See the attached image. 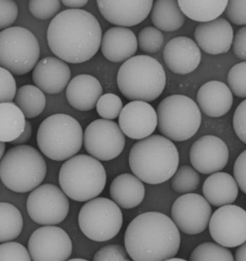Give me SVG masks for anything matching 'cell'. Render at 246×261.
<instances>
[{
  "instance_id": "32",
  "label": "cell",
  "mask_w": 246,
  "mask_h": 261,
  "mask_svg": "<svg viewBox=\"0 0 246 261\" xmlns=\"http://www.w3.org/2000/svg\"><path fill=\"white\" fill-rule=\"evenodd\" d=\"M189 261H234V258L227 248L214 242H205L192 251Z\"/></svg>"
},
{
  "instance_id": "12",
  "label": "cell",
  "mask_w": 246,
  "mask_h": 261,
  "mask_svg": "<svg viewBox=\"0 0 246 261\" xmlns=\"http://www.w3.org/2000/svg\"><path fill=\"white\" fill-rule=\"evenodd\" d=\"M83 142L91 156L98 160L106 161L121 154L125 146V137L116 122L98 119L86 127Z\"/></svg>"
},
{
  "instance_id": "23",
  "label": "cell",
  "mask_w": 246,
  "mask_h": 261,
  "mask_svg": "<svg viewBox=\"0 0 246 261\" xmlns=\"http://www.w3.org/2000/svg\"><path fill=\"white\" fill-rule=\"evenodd\" d=\"M198 107L209 117L217 118L226 114L233 102V94L224 83L216 80L203 84L196 95Z\"/></svg>"
},
{
  "instance_id": "47",
  "label": "cell",
  "mask_w": 246,
  "mask_h": 261,
  "mask_svg": "<svg viewBox=\"0 0 246 261\" xmlns=\"http://www.w3.org/2000/svg\"><path fill=\"white\" fill-rule=\"evenodd\" d=\"M88 0H62V4L70 9H79L84 7L88 3Z\"/></svg>"
},
{
  "instance_id": "51",
  "label": "cell",
  "mask_w": 246,
  "mask_h": 261,
  "mask_svg": "<svg viewBox=\"0 0 246 261\" xmlns=\"http://www.w3.org/2000/svg\"><path fill=\"white\" fill-rule=\"evenodd\" d=\"M66 261H88L86 259L81 258H72L69 260H67Z\"/></svg>"
},
{
  "instance_id": "39",
  "label": "cell",
  "mask_w": 246,
  "mask_h": 261,
  "mask_svg": "<svg viewBox=\"0 0 246 261\" xmlns=\"http://www.w3.org/2000/svg\"><path fill=\"white\" fill-rule=\"evenodd\" d=\"M93 261H133L125 247L120 244H110L101 248L95 254Z\"/></svg>"
},
{
  "instance_id": "33",
  "label": "cell",
  "mask_w": 246,
  "mask_h": 261,
  "mask_svg": "<svg viewBox=\"0 0 246 261\" xmlns=\"http://www.w3.org/2000/svg\"><path fill=\"white\" fill-rule=\"evenodd\" d=\"M171 177L172 188L180 193L186 194L195 191L200 181L198 172L189 165H182L177 168Z\"/></svg>"
},
{
  "instance_id": "41",
  "label": "cell",
  "mask_w": 246,
  "mask_h": 261,
  "mask_svg": "<svg viewBox=\"0 0 246 261\" xmlns=\"http://www.w3.org/2000/svg\"><path fill=\"white\" fill-rule=\"evenodd\" d=\"M228 19L236 25L246 24V0H229L225 10Z\"/></svg>"
},
{
  "instance_id": "16",
  "label": "cell",
  "mask_w": 246,
  "mask_h": 261,
  "mask_svg": "<svg viewBox=\"0 0 246 261\" xmlns=\"http://www.w3.org/2000/svg\"><path fill=\"white\" fill-rule=\"evenodd\" d=\"M189 157L195 170L204 174H210L219 172L226 167L229 151L227 144L220 138L205 135L192 145Z\"/></svg>"
},
{
  "instance_id": "38",
  "label": "cell",
  "mask_w": 246,
  "mask_h": 261,
  "mask_svg": "<svg viewBox=\"0 0 246 261\" xmlns=\"http://www.w3.org/2000/svg\"><path fill=\"white\" fill-rule=\"evenodd\" d=\"M0 261H32L28 249L16 242L0 244Z\"/></svg>"
},
{
  "instance_id": "22",
  "label": "cell",
  "mask_w": 246,
  "mask_h": 261,
  "mask_svg": "<svg viewBox=\"0 0 246 261\" xmlns=\"http://www.w3.org/2000/svg\"><path fill=\"white\" fill-rule=\"evenodd\" d=\"M101 52L108 61L114 63L125 61L137 50V37L130 29L121 27L108 29L102 37Z\"/></svg>"
},
{
  "instance_id": "36",
  "label": "cell",
  "mask_w": 246,
  "mask_h": 261,
  "mask_svg": "<svg viewBox=\"0 0 246 261\" xmlns=\"http://www.w3.org/2000/svg\"><path fill=\"white\" fill-rule=\"evenodd\" d=\"M246 63L243 61L234 65L230 69L227 81L229 89L235 96L239 98L246 96Z\"/></svg>"
},
{
  "instance_id": "17",
  "label": "cell",
  "mask_w": 246,
  "mask_h": 261,
  "mask_svg": "<svg viewBox=\"0 0 246 261\" xmlns=\"http://www.w3.org/2000/svg\"><path fill=\"white\" fill-rule=\"evenodd\" d=\"M119 126L124 134L135 140L150 136L157 124L154 109L147 102L133 100L124 106L118 119Z\"/></svg>"
},
{
  "instance_id": "44",
  "label": "cell",
  "mask_w": 246,
  "mask_h": 261,
  "mask_svg": "<svg viewBox=\"0 0 246 261\" xmlns=\"http://www.w3.org/2000/svg\"><path fill=\"white\" fill-rule=\"evenodd\" d=\"M246 151L244 150L237 158L233 167L235 180L240 189L245 194V162Z\"/></svg>"
},
{
  "instance_id": "34",
  "label": "cell",
  "mask_w": 246,
  "mask_h": 261,
  "mask_svg": "<svg viewBox=\"0 0 246 261\" xmlns=\"http://www.w3.org/2000/svg\"><path fill=\"white\" fill-rule=\"evenodd\" d=\"M138 46L143 52L154 53L163 46L164 38L160 30L153 27L143 28L137 38Z\"/></svg>"
},
{
  "instance_id": "11",
  "label": "cell",
  "mask_w": 246,
  "mask_h": 261,
  "mask_svg": "<svg viewBox=\"0 0 246 261\" xmlns=\"http://www.w3.org/2000/svg\"><path fill=\"white\" fill-rule=\"evenodd\" d=\"M28 214L35 223L44 226L62 222L70 209L67 196L51 184L39 186L30 193L26 202Z\"/></svg>"
},
{
  "instance_id": "35",
  "label": "cell",
  "mask_w": 246,
  "mask_h": 261,
  "mask_svg": "<svg viewBox=\"0 0 246 261\" xmlns=\"http://www.w3.org/2000/svg\"><path fill=\"white\" fill-rule=\"evenodd\" d=\"M96 107L100 117L104 119L111 120L119 116L123 108V102L118 95L108 93L99 97Z\"/></svg>"
},
{
  "instance_id": "15",
  "label": "cell",
  "mask_w": 246,
  "mask_h": 261,
  "mask_svg": "<svg viewBox=\"0 0 246 261\" xmlns=\"http://www.w3.org/2000/svg\"><path fill=\"white\" fill-rule=\"evenodd\" d=\"M172 220L184 233L194 235L208 227L212 215L210 204L202 195L186 193L178 197L172 204Z\"/></svg>"
},
{
  "instance_id": "10",
  "label": "cell",
  "mask_w": 246,
  "mask_h": 261,
  "mask_svg": "<svg viewBox=\"0 0 246 261\" xmlns=\"http://www.w3.org/2000/svg\"><path fill=\"white\" fill-rule=\"evenodd\" d=\"M123 222L119 206L112 200L97 197L88 200L81 207L78 223L82 233L96 242H104L114 238Z\"/></svg>"
},
{
  "instance_id": "26",
  "label": "cell",
  "mask_w": 246,
  "mask_h": 261,
  "mask_svg": "<svg viewBox=\"0 0 246 261\" xmlns=\"http://www.w3.org/2000/svg\"><path fill=\"white\" fill-rule=\"evenodd\" d=\"M204 198L210 204L216 207L231 204L238 194V185L230 174L217 172L211 174L203 186Z\"/></svg>"
},
{
  "instance_id": "29",
  "label": "cell",
  "mask_w": 246,
  "mask_h": 261,
  "mask_svg": "<svg viewBox=\"0 0 246 261\" xmlns=\"http://www.w3.org/2000/svg\"><path fill=\"white\" fill-rule=\"evenodd\" d=\"M26 118L12 101L0 103V142L10 143L23 132Z\"/></svg>"
},
{
  "instance_id": "49",
  "label": "cell",
  "mask_w": 246,
  "mask_h": 261,
  "mask_svg": "<svg viewBox=\"0 0 246 261\" xmlns=\"http://www.w3.org/2000/svg\"><path fill=\"white\" fill-rule=\"evenodd\" d=\"M5 148H6L5 143L0 142V161L4 154Z\"/></svg>"
},
{
  "instance_id": "18",
  "label": "cell",
  "mask_w": 246,
  "mask_h": 261,
  "mask_svg": "<svg viewBox=\"0 0 246 261\" xmlns=\"http://www.w3.org/2000/svg\"><path fill=\"white\" fill-rule=\"evenodd\" d=\"M102 16L111 24L130 27L142 22L149 14L153 0H97Z\"/></svg>"
},
{
  "instance_id": "24",
  "label": "cell",
  "mask_w": 246,
  "mask_h": 261,
  "mask_svg": "<svg viewBox=\"0 0 246 261\" xmlns=\"http://www.w3.org/2000/svg\"><path fill=\"white\" fill-rule=\"evenodd\" d=\"M103 88L94 76L81 74L73 77L66 89V97L69 104L80 111L93 109L102 95Z\"/></svg>"
},
{
  "instance_id": "21",
  "label": "cell",
  "mask_w": 246,
  "mask_h": 261,
  "mask_svg": "<svg viewBox=\"0 0 246 261\" xmlns=\"http://www.w3.org/2000/svg\"><path fill=\"white\" fill-rule=\"evenodd\" d=\"M71 76L68 65L55 57H47L38 61L32 77L35 86L43 92L56 94L67 86Z\"/></svg>"
},
{
  "instance_id": "40",
  "label": "cell",
  "mask_w": 246,
  "mask_h": 261,
  "mask_svg": "<svg viewBox=\"0 0 246 261\" xmlns=\"http://www.w3.org/2000/svg\"><path fill=\"white\" fill-rule=\"evenodd\" d=\"M16 90V84L13 75L0 66V103L12 101Z\"/></svg>"
},
{
  "instance_id": "45",
  "label": "cell",
  "mask_w": 246,
  "mask_h": 261,
  "mask_svg": "<svg viewBox=\"0 0 246 261\" xmlns=\"http://www.w3.org/2000/svg\"><path fill=\"white\" fill-rule=\"evenodd\" d=\"M246 27L243 26L237 30L233 39V50L239 59H246Z\"/></svg>"
},
{
  "instance_id": "31",
  "label": "cell",
  "mask_w": 246,
  "mask_h": 261,
  "mask_svg": "<svg viewBox=\"0 0 246 261\" xmlns=\"http://www.w3.org/2000/svg\"><path fill=\"white\" fill-rule=\"evenodd\" d=\"M23 226V218L19 210L11 203L0 202V243L17 238Z\"/></svg>"
},
{
  "instance_id": "6",
  "label": "cell",
  "mask_w": 246,
  "mask_h": 261,
  "mask_svg": "<svg viewBox=\"0 0 246 261\" xmlns=\"http://www.w3.org/2000/svg\"><path fill=\"white\" fill-rule=\"evenodd\" d=\"M58 180L61 190L68 197L83 202L102 193L106 182V173L99 160L87 154H80L62 165Z\"/></svg>"
},
{
  "instance_id": "28",
  "label": "cell",
  "mask_w": 246,
  "mask_h": 261,
  "mask_svg": "<svg viewBox=\"0 0 246 261\" xmlns=\"http://www.w3.org/2000/svg\"><path fill=\"white\" fill-rule=\"evenodd\" d=\"M228 2V0L177 1L185 15L202 23L218 18L224 12Z\"/></svg>"
},
{
  "instance_id": "9",
  "label": "cell",
  "mask_w": 246,
  "mask_h": 261,
  "mask_svg": "<svg viewBox=\"0 0 246 261\" xmlns=\"http://www.w3.org/2000/svg\"><path fill=\"white\" fill-rule=\"evenodd\" d=\"M40 46L35 35L21 27H11L0 32V66L12 75L29 72L38 62Z\"/></svg>"
},
{
  "instance_id": "13",
  "label": "cell",
  "mask_w": 246,
  "mask_h": 261,
  "mask_svg": "<svg viewBox=\"0 0 246 261\" xmlns=\"http://www.w3.org/2000/svg\"><path fill=\"white\" fill-rule=\"evenodd\" d=\"M209 229L216 243L226 248L240 246L246 240V212L234 204L220 206L211 215Z\"/></svg>"
},
{
  "instance_id": "8",
  "label": "cell",
  "mask_w": 246,
  "mask_h": 261,
  "mask_svg": "<svg viewBox=\"0 0 246 261\" xmlns=\"http://www.w3.org/2000/svg\"><path fill=\"white\" fill-rule=\"evenodd\" d=\"M158 128L165 137L176 142L192 138L198 131L202 115L197 105L184 95L164 98L156 108Z\"/></svg>"
},
{
  "instance_id": "25",
  "label": "cell",
  "mask_w": 246,
  "mask_h": 261,
  "mask_svg": "<svg viewBox=\"0 0 246 261\" xmlns=\"http://www.w3.org/2000/svg\"><path fill=\"white\" fill-rule=\"evenodd\" d=\"M145 187L142 181L135 175L121 174L111 181L109 195L120 207L130 209L139 205L144 199Z\"/></svg>"
},
{
  "instance_id": "1",
  "label": "cell",
  "mask_w": 246,
  "mask_h": 261,
  "mask_svg": "<svg viewBox=\"0 0 246 261\" xmlns=\"http://www.w3.org/2000/svg\"><path fill=\"white\" fill-rule=\"evenodd\" d=\"M102 29L97 18L80 9H68L58 13L51 21L47 38L52 52L65 62H86L98 51Z\"/></svg>"
},
{
  "instance_id": "30",
  "label": "cell",
  "mask_w": 246,
  "mask_h": 261,
  "mask_svg": "<svg viewBox=\"0 0 246 261\" xmlns=\"http://www.w3.org/2000/svg\"><path fill=\"white\" fill-rule=\"evenodd\" d=\"M13 100L25 118L28 119L39 116L46 105L44 93L32 85H25L19 87L16 90Z\"/></svg>"
},
{
  "instance_id": "7",
  "label": "cell",
  "mask_w": 246,
  "mask_h": 261,
  "mask_svg": "<svg viewBox=\"0 0 246 261\" xmlns=\"http://www.w3.org/2000/svg\"><path fill=\"white\" fill-rule=\"evenodd\" d=\"M83 130L73 117L58 113L51 115L40 124L36 142L41 152L56 161L69 159L77 154L83 143Z\"/></svg>"
},
{
  "instance_id": "20",
  "label": "cell",
  "mask_w": 246,
  "mask_h": 261,
  "mask_svg": "<svg viewBox=\"0 0 246 261\" xmlns=\"http://www.w3.org/2000/svg\"><path fill=\"white\" fill-rule=\"evenodd\" d=\"M194 36L199 48L207 54L216 55L230 49L234 32L228 20L218 17L199 24L194 30Z\"/></svg>"
},
{
  "instance_id": "46",
  "label": "cell",
  "mask_w": 246,
  "mask_h": 261,
  "mask_svg": "<svg viewBox=\"0 0 246 261\" xmlns=\"http://www.w3.org/2000/svg\"><path fill=\"white\" fill-rule=\"evenodd\" d=\"M32 126L30 122L26 120L24 130L21 134L15 140L10 142L12 145H24L30 139L32 134Z\"/></svg>"
},
{
  "instance_id": "27",
  "label": "cell",
  "mask_w": 246,
  "mask_h": 261,
  "mask_svg": "<svg viewBox=\"0 0 246 261\" xmlns=\"http://www.w3.org/2000/svg\"><path fill=\"white\" fill-rule=\"evenodd\" d=\"M150 12L151 21L159 30L173 32L180 29L185 22V15L176 0L153 1Z\"/></svg>"
},
{
  "instance_id": "4",
  "label": "cell",
  "mask_w": 246,
  "mask_h": 261,
  "mask_svg": "<svg viewBox=\"0 0 246 261\" xmlns=\"http://www.w3.org/2000/svg\"><path fill=\"white\" fill-rule=\"evenodd\" d=\"M117 82L120 92L127 99L150 102L163 92L166 76L161 63L147 55L127 59L119 69Z\"/></svg>"
},
{
  "instance_id": "19",
  "label": "cell",
  "mask_w": 246,
  "mask_h": 261,
  "mask_svg": "<svg viewBox=\"0 0 246 261\" xmlns=\"http://www.w3.org/2000/svg\"><path fill=\"white\" fill-rule=\"evenodd\" d=\"M200 48L192 39L186 36L172 38L165 45L163 59L172 72L180 75L192 72L201 60Z\"/></svg>"
},
{
  "instance_id": "50",
  "label": "cell",
  "mask_w": 246,
  "mask_h": 261,
  "mask_svg": "<svg viewBox=\"0 0 246 261\" xmlns=\"http://www.w3.org/2000/svg\"><path fill=\"white\" fill-rule=\"evenodd\" d=\"M165 261H187L184 259L177 258V257H172L169 259H168Z\"/></svg>"
},
{
  "instance_id": "42",
  "label": "cell",
  "mask_w": 246,
  "mask_h": 261,
  "mask_svg": "<svg viewBox=\"0 0 246 261\" xmlns=\"http://www.w3.org/2000/svg\"><path fill=\"white\" fill-rule=\"evenodd\" d=\"M18 9L12 0H0V30L9 28L17 19Z\"/></svg>"
},
{
  "instance_id": "5",
  "label": "cell",
  "mask_w": 246,
  "mask_h": 261,
  "mask_svg": "<svg viewBox=\"0 0 246 261\" xmlns=\"http://www.w3.org/2000/svg\"><path fill=\"white\" fill-rule=\"evenodd\" d=\"M47 164L40 152L28 145L11 147L0 161V178L8 189L16 193L32 191L41 184Z\"/></svg>"
},
{
  "instance_id": "48",
  "label": "cell",
  "mask_w": 246,
  "mask_h": 261,
  "mask_svg": "<svg viewBox=\"0 0 246 261\" xmlns=\"http://www.w3.org/2000/svg\"><path fill=\"white\" fill-rule=\"evenodd\" d=\"M245 243L238 246L235 253L234 261H245Z\"/></svg>"
},
{
  "instance_id": "14",
  "label": "cell",
  "mask_w": 246,
  "mask_h": 261,
  "mask_svg": "<svg viewBox=\"0 0 246 261\" xmlns=\"http://www.w3.org/2000/svg\"><path fill=\"white\" fill-rule=\"evenodd\" d=\"M72 249L68 234L54 225L36 229L28 242V250L32 261H66Z\"/></svg>"
},
{
  "instance_id": "43",
  "label": "cell",
  "mask_w": 246,
  "mask_h": 261,
  "mask_svg": "<svg viewBox=\"0 0 246 261\" xmlns=\"http://www.w3.org/2000/svg\"><path fill=\"white\" fill-rule=\"evenodd\" d=\"M246 100H242L236 108L233 118L234 131L239 139L246 143Z\"/></svg>"
},
{
  "instance_id": "2",
  "label": "cell",
  "mask_w": 246,
  "mask_h": 261,
  "mask_svg": "<svg viewBox=\"0 0 246 261\" xmlns=\"http://www.w3.org/2000/svg\"><path fill=\"white\" fill-rule=\"evenodd\" d=\"M180 243L179 230L172 219L157 212L138 215L124 234L125 248L133 261H165L176 255Z\"/></svg>"
},
{
  "instance_id": "3",
  "label": "cell",
  "mask_w": 246,
  "mask_h": 261,
  "mask_svg": "<svg viewBox=\"0 0 246 261\" xmlns=\"http://www.w3.org/2000/svg\"><path fill=\"white\" fill-rule=\"evenodd\" d=\"M129 164L134 175L151 185L169 179L177 170L179 154L174 144L160 135L136 142L130 149Z\"/></svg>"
},
{
  "instance_id": "37",
  "label": "cell",
  "mask_w": 246,
  "mask_h": 261,
  "mask_svg": "<svg viewBox=\"0 0 246 261\" xmlns=\"http://www.w3.org/2000/svg\"><path fill=\"white\" fill-rule=\"evenodd\" d=\"M31 13L40 20L51 18L59 11L61 6L59 0H30L28 3Z\"/></svg>"
}]
</instances>
